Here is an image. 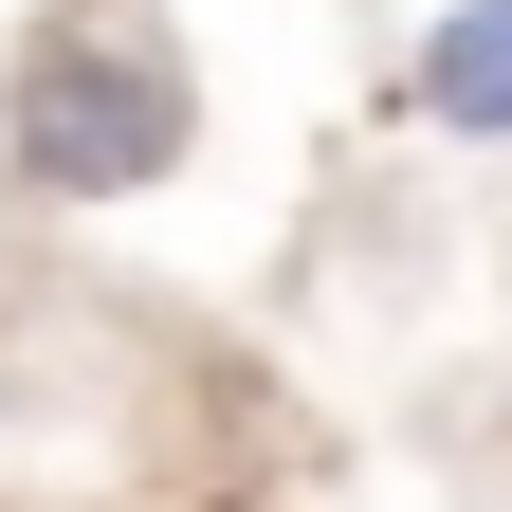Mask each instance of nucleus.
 Masks as SVG:
<instances>
[{
  "mask_svg": "<svg viewBox=\"0 0 512 512\" xmlns=\"http://www.w3.org/2000/svg\"><path fill=\"white\" fill-rule=\"evenodd\" d=\"M403 128H439V147H512V0H439V19H421Z\"/></svg>",
  "mask_w": 512,
  "mask_h": 512,
  "instance_id": "nucleus-2",
  "label": "nucleus"
},
{
  "mask_svg": "<svg viewBox=\"0 0 512 512\" xmlns=\"http://www.w3.org/2000/svg\"><path fill=\"white\" fill-rule=\"evenodd\" d=\"M183 147H202V74H183L165 19H128V0H74V19L19 37V74H0V183L19 202H147V183H183Z\"/></svg>",
  "mask_w": 512,
  "mask_h": 512,
  "instance_id": "nucleus-1",
  "label": "nucleus"
}]
</instances>
